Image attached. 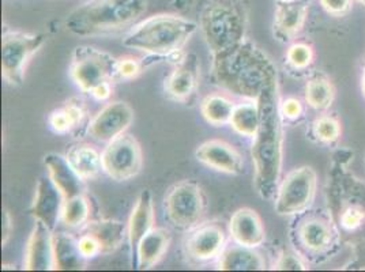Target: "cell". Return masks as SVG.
<instances>
[{"mask_svg": "<svg viewBox=\"0 0 365 272\" xmlns=\"http://www.w3.org/2000/svg\"><path fill=\"white\" fill-rule=\"evenodd\" d=\"M192 0H91L71 11L66 28L76 36L91 37L125 28L158 14H178L190 9Z\"/></svg>", "mask_w": 365, "mask_h": 272, "instance_id": "cell-1", "label": "cell"}, {"mask_svg": "<svg viewBox=\"0 0 365 272\" xmlns=\"http://www.w3.org/2000/svg\"><path fill=\"white\" fill-rule=\"evenodd\" d=\"M259 125L251 149L254 182L259 197L273 199L282 173V115L278 82L269 85L258 100Z\"/></svg>", "mask_w": 365, "mask_h": 272, "instance_id": "cell-2", "label": "cell"}, {"mask_svg": "<svg viewBox=\"0 0 365 272\" xmlns=\"http://www.w3.org/2000/svg\"><path fill=\"white\" fill-rule=\"evenodd\" d=\"M212 59L214 85L235 95L257 101L262 91L278 82L272 59L248 40L212 55Z\"/></svg>", "mask_w": 365, "mask_h": 272, "instance_id": "cell-3", "label": "cell"}, {"mask_svg": "<svg viewBox=\"0 0 365 272\" xmlns=\"http://www.w3.org/2000/svg\"><path fill=\"white\" fill-rule=\"evenodd\" d=\"M198 23L178 14L153 16L135 25L123 38V46L150 56L170 58L190 41Z\"/></svg>", "mask_w": 365, "mask_h": 272, "instance_id": "cell-4", "label": "cell"}, {"mask_svg": "<svg viewBox=\"0 0 365 272\" xmlns=\"http://www.w3.org/2000/svg\"><path fill=\"white\" fill-rule=\"evenodd\" d=\"M199 29L212 55L243 43L248 31L243 0H206L199 16Z\"/></svg>", "mask_w": 365, "mask_h": 272, "instance_id": "cell-5", "label": "cell"}, {"mask_svg": "<svg viewBox=\"0 0 365 272\" xmlns=\"http://www.w3.org/2000/svg\"><path fill=\"white\" fill-rule=\"evenodd\" d=\"M292 229V241L302 257L319 261L331 256L339 245V231L333 212H303Z\"/></svg>", "mask_w": 365, "mask_h": 272, "instance_id": "cell-6", "label": "cell"}, {"mask_svg": "<svg viewBox=\"0 0 365 272\" xmlns=\"http://www.w3.org/2000/svg\"><path fill=\"white\" fill-rule=\"evenodd\" d=\"M318 189V174L314 167H300L290 170L281 180L274 197V209L281 216H296L308 211L314 204Z\"/></svg>", "mask_w": 365, "mask_h": 272, "instance_id": "cell-7", "label": "cell"}, {"mask_svg": "<svg viewBox=\"0 0 365 272\" xmlns=\"http://www.w3.org/2000/svg\"><path fill=\"white\" fill-rule=\"evenodd\" d=\"M118 61L94 46H76L71 56L70 76L81 90L91 94L97 85L118 78Z\"/></svg>", "mask_w": 365, "mask_h": 272, "instance_id": "cell-8", "label": "cell"}, {"mask_svg": "<svg viewBox=\"0 0 365 272\" xmlns=\"http://www.w3.org/2000/svg\"><path fill=\"white\" fill-rule=\"evenodd\" d=\"M164 209L168 221L179 230H192L206 211V199L200 185L191 180L175 184L165 195Z\"/></svg>", "mask_w": 365, "mask_h": 272, "instance_id": "cell-9", "label": "cell"}, {"mask_svg": "<svg viewBox=\"0 0 365 272\" xmlns=\"http://www.w3.org/2000/svg\"><path fill=\"white\" fill-rule=\"evenodd\" d=\"M46 43L43 34H28L22 31H7L1 38V76L13 86L25 80L26 67L31 58Z\"/></svg>", "mask_w": 365, "mask_h": 272, "instance_id": "cell-10", "label": "cell"}, {"mask_svg": "<svg viewBox=\"0 0 365 272\" xmlns=\"http://www.w3.org/2000/svg\"><path fill=\"white\" fill-rule=\"evenodd\" d=\"M103 172L116 182H128L137 177L143 167V152L137 139L123 134L107 143L101 152Z\"/></svg>", "mask_w": 365, "mask_h": 272, "instance_id": "cell-11", "label": "cell"}, {"mask_svg": "<svg viewBox=\"0 0 365 272\" xmlns=\"http://www.w3.org/2000/svg\"><path fill=\"white\" fill-rule=\"evenodd\" d=\"M225 244L227 236L222 227L217 224H205L191 230L184 241V252L194 263H210L221 256Z\"/></svg>", "mask_w": 365, "mask_h": 272, "instance_id": "cell-12", "label": "cell"}, {"mask_svg": "<svg viewBox=\"0 0 365 272\" xmlns=\"http://www.w3.org/2000/svg\"><path fill=\"white\" fill-rule=\"evenodd\" d=\"M134 121V110L127 103L115 101L104 106L89 124V135L109 143L115 137L123 135Z\"/></svg>", "mask_w": 365, "mask_h": 272, "instance_id": "cell-13", "label": "cell"}, {"mask_svg": "<svg viewBox=\"0 0 365 272\" xmlns=\"http://www.w3.org/2000/svg\"><path fill=\"white\" fill-rule=\"evenodd\" d=\"M311 0L277 1L274 13V37L279 43H292L304 29Z\"/></svg>", "mask_w": 365, "mask_h": 272, "instance_id": "cell-14", "label": "cell"}, {"mask_svg": "<svg viewBox=\"0 0 365 272\" xmlns=\"http://www.w3.org/2000/svg\"><path fill=\"white\" fill-rule=\"evenodd\" d=\"M195 158L200 164L217 172L240 176L244 173L242 154L225 140L212 139L203 142L195 150Z\"/></svg>", "mask_w": 365, "mask_h": 272, "instance_id": "cell-15", "label": "cell"}, {"mask_svg": "<svg viewBox=\"0 0 365 272\" xmlns=\"http://www.w3.org/2000/svg\"><path fill=\"white\" fill-rule=\"evenodd\" d=\"M24 268L28 271L55 270L53 231L41 221H36L25 251Z\"/></svg>", "mask_w": 365, "mask_h": 272, "instance_id": "cell-16", "label": "cell"}, {"mask_svg": "<svg viewBox=\"0 0 365 272\" xmlns=\"http://www.w3.org/2000/svg\"><path fill=\"white\" fill-rule=\"evenodd\" d=\"M64 200L63 194L49 176H44L37 182L36 195L29 212L36 221H41L53 231L61 221Z\"/></svg>", "mask_w": 365, "mask_h": 272, "instance_id": "cell-17", "label": "cell"}, {"mask_svg": "<svg viewBox=\"0 0 365 272\" xmlns=\"http://www.w3.org/2000/svg\"><path fill=\"white\" fill-rule=\"evenodd\" d=\"M199 66L194 55H185L167 76L164 89L168 97L178 103H188L198 90Z\"/></svg>", "mask_w": 365, "mask_h": 272, "instance_id": "cell-18", "label": "cell"}, {"mask_svg": "<svg viewBox=\"0 0 365 272\" xmlns=\"http://www.w3.org/2000/svg\"><path fill=\"white\" fill-rule=\"evenodd\" d=\"M229 233L235 244L258 248L266 241V230L258 212L248 207L233 212L229 221Z\"/></svg>", "mask_w": 365, "mask_h": 272, "instance_id": "cell-19", "label": "cell"}, {"mask_svg": "<svg viewBox=\"0 0 365 272\" xmlns=\"http://www.w3.org/2000/svg\"><path fill=\"white\" fill-rule=\"evenodd\" d=\"M44 167L52 182L58 187L64 199L83 194V179L76 173L66 155L49 152L44 157Z\"/></svg>", "mask_w": 365, "mask_h": 272, "instance_id": "cell-20", "label": "cell"}, {"mask_svg": "<svg viewBox=\"0 0 365 272\" xmlns=\"http://www.w3.org/2000/svg\"><path fill=\"white\" fill-rule=\"evenodd\" d=\"M154 229V206L150 191L145 189L139 194L127 224V240L133 260L135 258L140 240Z\"/></svg>", "mask_w": 365, "mask_h": 272, "instance_id": "cell-21", "label": "cell"}, {"mask_svg": "<svg viewBox=\"0 0 365 272\" xmlns=\"http://www.w3.org/2000/svg\"><path fill=\"white\" fill-rule=\"evenodd\" d=\"M169 245V231L163 227H154L139 242L133 266L139 270H150L165 256Z\"/></svg>", "mask_w": 365, "mask_h": 272, "instance_id": "cell-22", "label": "cell"}, {"mask_svg": "<svg viewBox=\"0 0 365 272\" xmlns=\"http://www.w3.org/2000/svg\"><path fill=\"white\" fill-rule=\"evenodd\" d=\"M218 270L221 271H263L266 260L255 251V248L244 245L225 246L218 257Z\"/></svg>", "mask_w": 365, "mask_h": 272, "instance_id": "cell-23", "label": "cell"}, {"mask_svg": "<svg viewBox=\"0 0 365 272\" xmlns=\"http://www.w3.org/2000/svg\"><path fill=\"white\" fill-rule=\"evenodd\" d=\"M85 233L94 237L101 246V253L108 255L115 252L127 237V226L113 219H101L89 222L85 226Z\"/></svg>", "mask_w": 365, "mask_h": 272, "instance_id": "cell-24", "label": "cell"}, {"mask_svg": "<svg viewBox=\"0 0 365 272\" xmlns=\"http://www.w3.org/2000/svg\"><path fill=\"white\" fill-rule=\"evenodd\" d=\"M55 270L78 271L85 267L86 258L82 255L78 240L67 233H53Z\"/></svg>", "mask_w": 365, "mask_h": 272, "instance_id": "cell-25", "label": "cell"}, {"mask_svg": "<svg viewBox=\"0 0 365 272\" xmlns=\"http://www.w3.org/2000/svg\"><path fill=\"white\" fill-rule=\"evenodd\" d=\"M66 157L85 182L93 180L103 170L101 154L88 143L71 146Z\"/></svg>", "mask_w": 365, "mask_h": 272, "instance_id": "cell-26", "label": "cell"}, {"mask_svg": "<svg viewBox=\"0 0 365 272\" xmlns=\"http://www.w3.org/2000/svg\"><path fill=\"white\" fill-rule=\"evenodd\" d=\"M304 100L314 110H329L335 100L334 85L324 75L312 76L305 85Z\"/></svg>", "mask_w": 365, "mask_h": 272, "instance_id": "cell-27", "label": "cell"}, {"mask_svg": "<svg viewBox=\"0 0 365 272\" xmlns=\"http://www.w3.org/2000/svg\"><path fill=\"white\" fill-rule=\"evenodd\" d=\"M235 106L236 105L225 95L210 94L203 98L200 104V113L209 124L220 127L230 122Z\"/></svg>", "mask_w": 365, "mask_h": 272, "instance_id": "cell-28", "label": "cell"}, {"mask_svg": "<svg viewBox=\"0 0 365 272\" xmlns=\"http://www.w3.org/2000/svg\"><path fill=\"white\" fill-rule=\"evenodd\" d=\"M91 203L83 194L64 200L61 210V224L68 229H81L91 221Z\"/></svg>", "mask_w": 365, "mask_h": 272, "instance_id": "cell-29", "label": "cell"}, {"mask_svg": "<svg viewBox=\"0 0 365 272\" xmlns=\"http://www.w3.org/2000/svg\"><path fill=\"white\" fill-rule=\"evenodd\" d=\"M229 124L239 135L254 137L259 125L258 101L235 106Z\"/></svg>", "mask_w": 365, "mask_h": 272, "instance_id": "cell-30", "label": "cell"}, {"mask_svg": "<svg viewBox=\"0 0 365 272\" xmlns=\"http://www.w3.org/2000/svg\"><path fill=\"white\" fill-rule=\"evenodd\" d=\"M311 137L320 145H334L342 134L341 122L331 115H322L311 124Z\"/></svg>", "mask_w": 365, "mask_h": 272, "instance_id": "cell-31", "label": "cell"}, {"mask_svg": "<svg viewBox=\"0 0 365 272\" xmlns=\"http://www.w3.org/2000/svg\"><path fill=\"white\" fill-rule=\"evenodd\" d=\"M314 48L305 43H293L285 55V61L293 71H307L314 64Z\"/></svg>", "mask_w": 365, "mask_h": 272, "instance_id": "cell-32", "label": "cell"}, {"mask_svg": "<svg viewBox=\"0 0 365 272\" xmlns=\"http://www.w3.org/2000/svg\"><path fill=\"white\" fill-rule=\"evenodd\" d=\"M365 207L361 204H348L336 216V224L345 231H354L364 224Z\"/></svg>", "mask_w": 365, "mask_h": 272, "instance_id": "cell-33", "label": "cell"}, {"mask_svg": "<svg viewBox=\"0 0 365 272\" xmlns=\"http://www.w3.org/2000/svg\"><path fill=\"white\" fill-rule=\"evenodd\" d=\"M274 270L279 271H304L307 270V264L303 261V257L300 256L297 252L290 253V252H284L278 260L274 264Z\"/></svg>", "mask_w": 365, "mask_h": 272, "instance_id": "cell-34", "label": "cell"}, {"mask_svg": "<svg viewBox=\"0 0 365 272\" xmlns=\"http://www.w3.org/2000/svg\"><path fill=\"white\" fill-rule=\"evenodd\" d=\"M142 66L134 58H123L118 61V78L124 80H131L140 75Z\"/></svg>", "mask_w": 365, "mask_h": 272, "instance_id": "cell-35", "label": "cell"}, {"mask_svg": "<svg viewBox=\"0 0 365 272\" xmlns=\"http://www.w3.org/2000/svg\"><path fill=\"white\" fill-rule=\"evenodd\" d=\"M304 113V106L299 98L290 97L281 101V115L282 119L289 121L299 120Z\"/></svg>", "mask_w": 365, "mask_h": 272, "instance_id": "cell-36", "label": "cell"}, {"mask_svg": "<svg viewBox=\"0 0 365 272\" xmlns=\"http://www.w3.org/2000/svg\"><path fill=\"white\" fill-rule=\"evenodd\" d=\"M322 9L330 16H345L351 10V0H319Z\"/></svg>", "mask_w": 365, "mask_h": 272, "instance_id": "cell-37", "label": "cell"}, {"mask_svg": "<svg viewBox=\"0 0 365 272\" xmlns=\"http://www.w3.org/2000/svg\"><path fill=\"white\" fill-rule=\"evenodd\" d=\"M66 112V115L68 116V119L71 121L73 128H76L82 124V121L86 116V109L83 104L79 100H70L67 101L64 106H61Z\"/></svg>", "mask_w": 365, "mask_h": 272, "instance_id": "cell-38", "label": "cell"}, {"mask_svg": "<svg viewBox=\"0 0 365 272\" xmlns=\"http://www.w3.org/2000/svg\"><path fill=\"white\" fill-rule=\"evenodd\" d=\"M78 245H79V249L82 252L83 257L88 260V258H94V257L100 256L103 255L101 253V246L100 244L97 242V240L94 237H91V234L85 233L78 239Z\"/></svg>", "mask_w": 365, "mask_h": 272, "instance_id": "cell-39", "label": "cell"}, {"mask_svg": "<svg viewBox=\"0 0 365 272\" xmlns=\"http://www.w3.org/2000/svg\"><path fill=\"white\" fill-rule=\"evenodd\" d=\"M49 124L52 127V130L58 134H67L70 131H73V125H71V121L68 119V116L66 115L64 109H56L51 113L49 116Z\"/></svg>", "mask_w": 365, "mask_h": 272, "instance_id": "cell-40", "label": "cell"}, {"mask_svg": "<svg viewBox=\"0 0 365 272\" xmlns=\"http://www.w3.org/2000/svg\"><path fill=\"white\" fill-rule=\"evenodd\" d=\"M91 97L96 100V101H107L110 98L112 95V86H110V82H103L100 85H97L93 90L91 91Z\"/></svg>", "mask_w": 365, "mask_h": 272, "instance_id": "cell-41", "label": "cell"}, {"mask_svg": "<svg viewBox=\"0 0 365 272\" xmlns=\"http://www.w3.org/2000/svg\"><path fill=\"white\" fill-rule=\"evenodd\" d=\"M11 230H13V219L10 212H3V226H1V244L6 245L7 241L10 240L11 236Z\"/></svg>", "mask_w": 365, "mask_h": 272, "instance_id": "cell-42", "label": "cell"}, {"mask_svg": "<svg viewBox=\"0 0 365 272\" xmlns=\"http://www.w3.org/2000/svg\"><path fill=\"white\" fill-rule=\"evenodd\" d=\"M361 86H363V93H364V95H365V70H364V74H363V83H361Z\"/></svg>", "mask_w": 365, "mask_h": 272, "instance_id": "cell-43", "label": "cell"}, {"mask_svg": "<svg viewBox=\"0 0 365 272\" xmlns=\"http://www.w3.org/2000/svg\"><path fill=\"white\" fill-rule=\"evenodd\" d=\"M357 1H360V3H363L365 6V0H357Z\"/></svg>", "mask_w": 365, "mask_h": 272, "instance_id": "cell-44", "label": "cell"}, {"mask_svg": "<svg viewBox=\"0 0 365 272\" xmlns=\"http://www.w3.org/2000/svg\"><path fill=\"white\" fill-rule=\"evenodd\" d=\"M277 1H287V0H277Z\"/></svg>", "mask_w": 365, "mask_h": 272, "instance_id": "cell-45", "label": "cell"}]
</instances>
